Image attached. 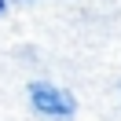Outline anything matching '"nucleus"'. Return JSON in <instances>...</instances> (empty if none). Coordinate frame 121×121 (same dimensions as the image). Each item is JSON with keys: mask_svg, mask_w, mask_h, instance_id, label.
Returning a JSON list of instances; mask_svg holds the SVG:
<instances>
[{"mask_svg": "<svg viewBox=\"0 0 121 121\" xmlns=\"http://www.w3.org/2000/svg\"><path fill=\"white\" fill-rule=\"evenodd\" d=\"M30 103L44 117H73V110H77L73 95L62 92V88H55V84H48V81H33L30 84Z\"/></svg>", "mask_w": 121, "mask_h": 121, "instance_id": "obj_1", "label": "nucleus"}, {"mask_svg": "<svg viewBox=\"0 0 121 121\" xmlns=\"http://www.w3.org/2000/svg\"><path fill=\"white\" fill-rule=\"evenodd\" d=\"M4 8H8V4H4V0H0V15H4Z\"/></svg>", "mask_w": 121, "mask_h": 121, "instance_id": "obj_2", "label": "nucleus"}]
</instances>
